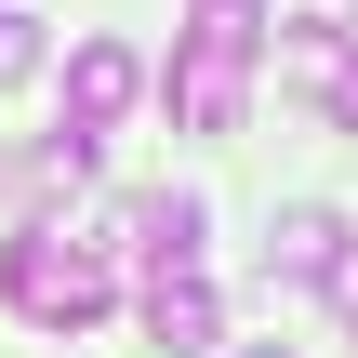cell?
<instances>
[{
    "instance_id": "obj_4",
    "label": "cell",
    "mask_w": 358,
    "mask_h": 358,
    "mask_svg": "<svg viewBox=\"0 0 358 358\" xmlns=\"http://www.w3.org/2000/svg\"><path fill=\"white\" fill-rule=\"evenodd\" d=\"M120 252L146 279H199V199H120Z\"/></svg>"
},
{
    "instance_id": "obj_6",
    "label": "cell",
    "mask_w": 358,
    "mask_h": 358,
    "mask_svg": "<svg viewBox=\"0 0 358 358\" xmlns=\"http://www.w3.org/2000/svg\"><path fill=\"white\" fill-rule=\"evenodd\" d=\"M146 332H159V358H199L213 345V279H146Z\"/></svg>"
},
{
    "instance_id": "obj_8",
    "label": "cell",
    "mask_w": 358,
    "mask_h": 358,
    "mask_svg": "<svg viewBox=\"0 0 358 358\" xmlns=\"http://www.w3.org/2000/svg\"><path fill=\"white\" fill-rule=\"evenodd\" d=\"M292 27H319V40H332V27H358V0H292Z\"/></svg>"
},
{
    "instance_id": "obj_7",
    "label": "cell",
    "mask_w": 358,
    "mask_h": 358,
    "mask_svg": "<svg viewBox=\"0 0 358 358\" xmlns=\"http://www.w3.org/2000/svg\"><path fill=\"white\" fill-rule=\"evenodd\" d=\"M27 66H40V27H27V13H0V80H27Z\"/></svg>"
},
{
    "instance_id": "obj_10",
    "label": "cell",
    "mask_w": 358,
    "mask_h": 358,
    "mask_svg": "<svg viewBox=\"0 0 358 358\" xmlns=\"http://www.w3.org/2000/svg\"><path fill=\"white\" fill-rule=\"evenodd\" d=\"M0 13H13V0H0Z\"/></svg>"
},
{
    "instance_id": "obj_9",
    "label": "cell",
    "mask_w": 358,
    "mask_h": 358,
    "mask_svg": "<svg viewBox=\"0 0 358 358\" xmlns=\"http://www.w3.org/2000/svg\"><path fill=\"white\" fill-rule=\"evenodd\" d=\"M252 358H292V345H252Z\"/></svg>"
},
{
    "instance_id": "obj_5",
    "label": "cell",
    "mask_w": 358,
    "mask_h": 358,
    "mask_svg": "<svg viewBox=\"0 0 358 358\" xmlns=\"http://www.w3.org/2000/svg\"><path fill=\"white\" fill-rule=\"evenodd\" d=\"M345 252H358V226H345V213H319V199L266 226V279H319V292H332V266H345Z\"/></svg>"
},
{
    "instance_id": "obj_1",
    "label": "cell",
    "mask_w": 358,
    "mask_h": 358,
    "mask_svg": "<svg viewBox=\"0 0 358 358\" xmlns=\"http://www.w3.org/2000/svg\"><path fill=\"white\" fill-rule=\"evenodd\" d=\"M0 292H13V319H40V332H93L120 279H106V252H93V239L27 226V239H0Z\"/></svg>"
},
{
    "instance_id": "obj_3",
    "label": "cell",
    "mask_w": 358,
    "mask_h": 358,
    "mask_svg": "<svg viewBox=\"0 0 358 358\" xmlns=\"http://www.w3.org/2000/svg\"><path fill=\"white\" fill-rule=\"evenodd\" d=\"M133 93H146L133 40H80V53H66V133H80V146H93V133H106V120H120Z\"/></svg>"
},
{
    "instance_id": "obj_2",
    "label": "cell",
    "mask_w": 358,
    "mask_h": 358,
    "mask_svg": "<svg viewBox=\"0 0 358 358\" xmlns=\"http://www.w3.org/2000/svg\"><path fill=\"white\" fill-rule=\"evenodd\" d=\"M239 93H252V27H186V53H173V120H186V133H239Z\"/></svg>"
}]
</instances>
